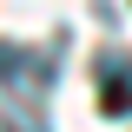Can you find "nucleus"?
<instances>
[{
	"label": "nucleus",
	"instance_id": "1",
	"mask_svg": "<svg viewBox=\"0 0 132 132\" xmlns=\"http://www.w3.org/2000/svg\"><path fill=\"white\" fill-rule=\"evenodd\" d=\"M53 73H60V60L27 53V46H7V40H0V86H27V93H40Z\"/></svg>",
	"mask_w": 132,
	"mask_h": 132
},
{
	"label": "nucleus",
	"instance_id": "2",
	"mask_svg": "<svg viewBox=\"0 0 132 132\" xmlns=\"http://www.w3.org/2000/svg\"><path fill=\"white\" fill-rule=\"evenodd\" d=\"M99 112H112V119L132 112V60L126 53H106L99 60Z\"/></svg>",
	"mask_w": 132,
	"mask_h": 132
},
{
	"label": "nucleus",
	"instance_id": "3",
	"mask_svg": "<svg viewBox=\"0 0 132 132\" xmlns=\"http://www.w3.org/2000/svg\"><path fill=\"white\" fill-rule=\"evenodd\" d=\"M33 112H40V106H33V93H20L13 106H7V132H40V126H33Z\"/></svg>",
	"mask_w": 132,
	"mask_h": 132
}]
</instances>
